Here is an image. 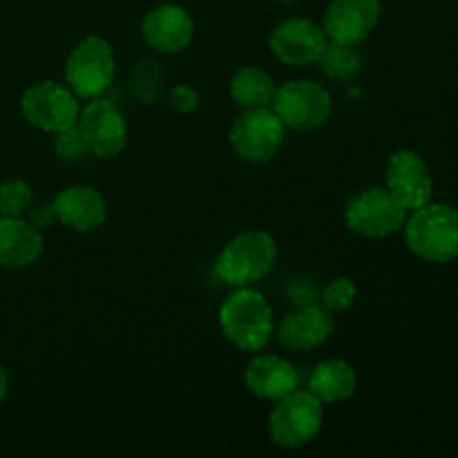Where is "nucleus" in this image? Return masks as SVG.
Listing matches in <instances>:
<instances>
[{"label":"nucleus","mask_w":458,"mask_h":458,"mask_svg":"<svg viewBox=\"0 0 458 458\" xmlns=\"http://www.w3.org/2000/svg\"><path fill=\"white\" fill-rule=\"evenodd\" d=\"M320 67L329 79L334 81H352L362 72V56L356 45L331 43L320 56Z\"/></svg>","instance_id":"obj_21"},{"label":"nucleus","mask_w":458,"mask_h":458,"mask_svg":"<svg viewBox=\"0 0 458 458\" xmlns=\"http://www.w3.org/2000/svg\"><path fill=\"white\" fill-rule=\"evenodd\" d=\"M325 423V405L309 389L276 401L268 414V437L282 450H300L316 441Z\"/></svg>","instance_id":"obj_4"},{"label":"nucleus","mask_w":458,"mask_h":458,"mask_svg":"<svg viewBox=\"0 0 458 458\" xmlns=\"http://www.w3.org/2000/svg\"><path fill=\"white\" fill-rule=\"evenodd\" d=\"M56 222L76 233H89L107 219V201L92 186H67L52 201Z\"/></svg>","instance_id":"obj_16"},{"label":"nucleus","mask_w":458,"mask_h":458,"mask_svg":"<svg viewBox=\"0 0 458 458\" xmlns=\"http://www.w3.org/2000/svg\"><path fill=\"white\" fill-rule=\"evenodd\" d=\"M76 128L83 134L89 155L98 159H114L128 146V121L123 112L107 98H89L81 107Z\"/></svg>","instance_id":"obj_10"},{"label":"nucleus","mask_w":458,"mask_h":458,"mask_svg":"<svg viewBox=\"0 0 458 458\" xmlns=\"http://www.w3.org/2000/svg\"><path fill=\"white\" fill-rule=\"evenodd\" d=\"M43 255V235L38 228L22 217L0 215V267L27 268Z\"/></svg>","instance_id":"obj_18"},{"label":"nucleus","mask_w":458,"mask_h":458,"mask_svg":"<svg viewBox=\"0 0 458 458\" xmlns=\"http://www.w3.org/2000/svg\"><path fill=\"white\" fill-rule=\"evenodd\" d=\"M356 295H358V289L349 277H335V280H331L329 284L322 289L320 304L335 318L353 307Z\"/></svg>","instance_id":"obj_23"},{"label":"nucleus","mask_w":458,"mask_h":458,"mask_svg":"<svg viewBox=\"0 0 458 458\" xmlns=\"http://www.w3.org/2000/svg\"><path fill=\"white\" fill-rule=\"evenodd\" d=\"M141 36L159 54H179L192 43L195 21L177 4H159L143 16Z\"/></svg>","instance_id":"obj_15"},{"label":"nucleus","mask_w":458,"mask_h":458,"mask_svg":"<svg viewBox=\"0 0 458 458\" xmlns=\"http://www.w3.org/2000/svg\"><path fill=\"white\" fill-rule=\"evenodd\" d=\"M244 385L253 396L276 403L298 389L300 374L286 358L258 352V356L246 365Z\"/></svg>","instance_id":"obj_17"},{"label":"nucleus","mask_w":458,"mask_h":458,"mask_svg":"<svg viewBox=\"0 0 458 458\" xmlns=\"http://www.w3.org/2000/svg\"><path fill=\"white\" fill-rule=\"evenodd\" d=\"M286 141V128L271 107L242 110L228 130L233 152L246 164H267L280 155Z\"/></svg>","instance_id":"obj_6"},{"label":"nucleus","mask_w":458,"mask_h":458,"mask_svg":"<svg viewBox=\"0 0 458 458\" xmlns=\"http://www.w3.org/2000/svg\"><path fill=\"white\" fill-rule=\"evenodd\" d=\"M358 389V374L347 360L329 358L313 367L309 378V392L322 403V405H340L349 401Z\"/></svg>","instance_id":"obj_19"},{"label":"nucleus","mask_w":458,"mask_h":458,"mask_svg":"<svg viewBox=\"0 0 458 458\" xmlns=\"http://www.w3.org/2000/svg\"><path fill=\"white\" fill-rule=\"evenodd\" d=\"M21 112L30 125L43 130V132L56 134L76 125L81 106L79 97L67 85L38 81L22 92Z\"/></svg>","instance_id":"obj_9"},{"label":"nucleus","mask_w":458,"mask_h":458,"mask_svg":"<svg viewBox=\"0 0 458 458\" xmlns=\"http://www.w3.org/2000/svg\"><path fill=\"white\" fill-rule=\"evenodd\" d=\"M280 3H293V0H280Z\"/></svg>","instance_id":"obj_29"},{"label":"nucleus","mask_w":458,"mask_h":458,"mask_svg":"<svg viewBox=\"0 0 458 458\" xmlns=\"http://www.w3.org/2000/svg\"><path fill=\"white\" fill-rule=\"evenodd\" d=\"M219 327L233 347L258 353L271 343L276 334V316L259 291L250 286L235 289L219 309Z\"/></svg>","instance_id":"obj_1"},{"label":"nucleus","mask_w":458,"mask_h":458,"mask_svg":"<svg viewBox=\"0 0 458 458\" xmlns=\"http://www.w3.org/2000/svg\"><path fill=\"white\" fill-rule=\"evenodd\" d=\"M132 88L139 98L150 103L159 94L161 88V67L155 61H143L132 72Z\"/></svg>","instance_id":"obj_25"},{"label":"nucleus","mask_w":458,"mask_h":458,"mask_svg":"<svg viewBox=\"0 0 458 458\" xmlns=\"http://www.w3.org/2000/svg\"><path fill=\"white\" fill-rule=\"evenodd\" d=\"M168 106L179 114H188L199 106V94L191 85H174L168 94Z\"/></svg>","instance_id":"obj_26"},{"label":"nucleus","mask_w":458,"mask_h":458,"mask_svg":"<svg viewBox=\"0 0 458 458\" xmlns=\"http://www.w3.org/2000/svg\"><path fill=\"white\" fill-rule=\"evenodd\" d=\"M228 89H231L233 101L242 110H258V107H271L277 85L273 76L262 67L244 65L233 74Z\"/></svg>","instance_id":"obj_20"},{"label":"nucleus","mask_w":458,"mask_h":458,"mask_svg":"<svg viewBox=\"0 0 458 458\" xmlns=\"http://www.w3.org/2000/svg\"><path fill=\"white\" fill-rule=\"evenodd\" d=\"M277 262V244L268 233L246 231L233 237L215 259V273L233 289L253 286L273 271Z\"/></svg>","instance_id":"obj_3"},{"label":"nucleus","mask_w":458,"mask_h":458,"mask_svg":"<svg viewBox=\"0 0 458 458\" xmlns=\"http://www.w3.org/2000/svg\"><path fill=\"white\" fill-rule=\"evenodd\" d=\"M380 21L378 0H331L322 30L331 43L360 45Z\"/></svg>","instance_id":"obj_14"},{"label":"nucleus","mask_w":458,"mask_h":458,"mask_svg":"<svg viewBox=\"0 0 458 458\" xmlns=\"http://www.w3.org/2000/svg\"><path fill=\"white\" fill-rule=\"evenodd\" d=\"M334 327V316L322 304H302L282 318L273 335L286 352H313L331 338Z\"/></svg>","instance_id":"obj_13"},{"label":"nucleus","mask_w":458,"mask_h":458,"mask_svg":"<svg viewBox=\"0 0 458 458\" xmlns=\"http://www.w3.org/2000/svg\"><path fill=\"white\" fill-rule=\"evenodd\" d=\"M410 210L387 188H365L349 199L344 219L356 235L383 240L403 231Z\"/></svg>","instance_id":"obj_8"},{"label":"nucleus","mask_w":458,"mask_h":458,"mask_svg":"<svg viewBox=\"0 0 458 458\" xmlns=\"http://www.w3.org/2000/svg\"><path fill=\"white\" fill-rule=\"evenodd\" d=\"M7 394H9V376H7V371L0 367V403L7 398Z\"/></svg>","instance_id":"obj_28"},{"label":"nucleus","mask_w":458,"mask_h":458,"mask_svg":"<svg viewBox=\"0 0 458 458\" xmlns=\"http://www.w3.org/2000/svg\"><path fill=\"white\" fill-rule=\"evenodd\" d=\"M34 204L30 183L22 179H7L0 183V215L3 217H22Z\"/></svg>","instance_id":"obj_22"},{"label":"nucleus","mask_w":458,"mask_h":458,"mask_svg":"<svg viewBox=\"0 0 458 458\" xmlns=\"http://www.w3.org/2000/svg\"><path fill=\"white\" fill-rule=\"evenodd\" d=\"M385 188L405 206L416 210L432 201L434 182L423 157L414 150H398L389 157L385 170Z\"/></svg>","instance_id":"obj_12"},{"label":"nucleus","mask_w":458,"mask_h":458,"mask_svg":"<svg viewBox=\"0 0 458 458\" xmlns=\"http://www.w3.org/2000/svg\"><path fill=\"white\" fill-rule=\"evenodd\" d=\"M405 244L416 258L432 264H447L458 258V208L429 204L410 210L405 219Z\"/></svg>","instance_id":"obj_2"},{"label":"nucleus","mask_w":458,"mask_h":458,"mask_svg":"<svg viewBox=\"0 0 458 458\" xmlns=\"http://www.w3.org/2000/svg\"><path fill=\"white\" fill-rule=\"evenodd\" d=\"M329 45L322 25L311 18H286L273 27L268 47L273 56L289 67H309L320 61Z\"/></svg>","instance_id":"obj_11"},{"label":"nucleus","mask_w":458,"mask_h":458,"mask_svg":"<svg viewBox=\"0 0 458 458\" xmlns=\"http://www.w3.org/2000/svg\"><path fill=\"white\" fill-rule=\"evenodd\" d=\"M271 110L280 116L286 130L313 132L331 119L334 98L316 81H289L277 88Z\"/></svg>","instance_id":"obj_7"},{"label":"nucleus","mask_w":458,"mask_h":458,"mask_svg":"<svg viewBox=\"0 0 458 458\" xmlns=\"http://www.w3.org/2000/svg\"><path fill=\"white\" fill-rule=\"evenodd\" d=\"M30 222L34 224V226L38 228V231H40V228L49 226V224H52V222H56V215H54L52 204H49V206H40V208H36L34 213H31Z\"/></svg>","instance_id":"obj_27"},{"label":"nucleus","mask_w":458,"mask_h":458,"mask_svg":"<svg viewBox=\"0 0 458 458\" xmlns=\"http://www.w3.org/2000/svg\"><path fill=\"white\" fill-rule=\"evenodd\" d=\"M116 74L114 49L103 36H85L65 61V83L79 98H98L110 89Z\"/></svg>","instance_id":"obj_5"},{"label":"nucleus","mask_w":458,"mask_h":458,"mask_svg":"<svg viewBox=\"0 0 458 458\" xmlns=\"http://www.w3.org/2000/svg\"><path fill=\"white\" fill-rule=\"evenodd\" d=\"M54 150H56L58 159L67 161V164H74V161L85 159L89 155L88 143H85L83 134L76 125L54 134Z\"/></svg>","instance_id":"obj_24"}]
</instances>
